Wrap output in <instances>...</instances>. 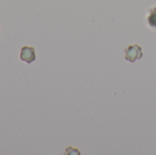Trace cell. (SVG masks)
<instances>
[{
    "label": "cell",
    "instance_id": "obj_1",
    "mask_svg": "<svg viewBox=\"0 0 156 155\" xmlns=\"http://www.w3.org/2000/svg\"><path fill=\"white\" fill-rule=\"evenodd\" d=\"M143 51L142 48L138 45H131L125 48V59L133 63L137 59L142 58Z\"/></svg>",
    "mask_w": 156,
    "mask_h": 155
},
{
    "label": "cell",
    "instance_id": "obj_2",
    "mask_svg": "<svg viewBox=\"0 0 156 155\" xmlns=\"http://www.w3.org/2000/svg\"><path fill=\"white\" fill-rule=\"evenodd\" d=\"M36 58L35 49L32 47H23L20 53V58L27 63H31Z\"/></svg>",
    "mask_w": 156,
    "mask_h": 155
},
{
    "label": "cell",
    "instance_id": "obj_3",
    "mask_svg": "<svg viewBox=\"0 0 156 155\" xmlns=\"http://www.w3.org/2000/svg\"><path fill=\"white\" fill-rule=\"evenodd\" d=\"M148 24L150 25L151 27L156 28V7H154L151 9L150 14L147 17Z\"/></svg>",
    "mask_w": 156,
    "mask_h": 155
}]
</instances>
